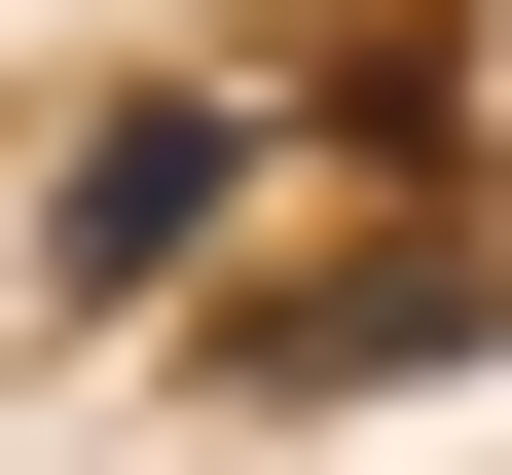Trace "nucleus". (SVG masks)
I'll return each mask as SVG.
<instances>
[{
    "instance_id": "f257e3e1",
    "label": "nucleus",
    "mask_w": 512,
    "mask_h": 475,
    "mask_svg": "<svg viewBox=\"0 0 512 475\" xmlns=\"http://www.w3.org/2000/svg\"><path fill=\"white\" fill-rule=\"evenodd\" d=\"M183 220H220V110H110V147H74V293H147Z\"/></svg>"
}]
</instances>
